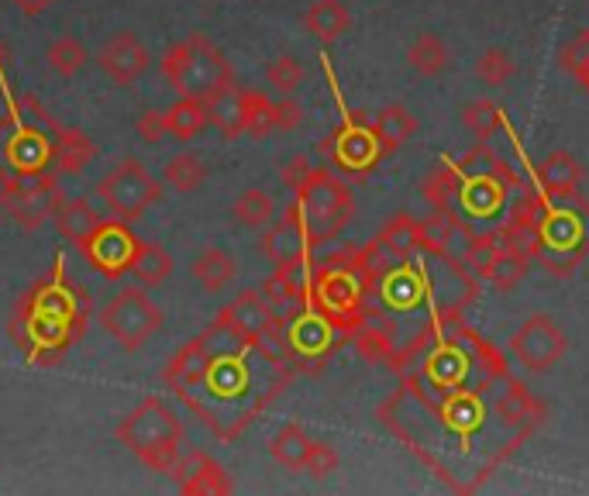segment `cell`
<instances>
[{
    "label": "cell",
    "mask_w": 589,
    "mask_h": 496,
    "mask_svg": "<svg viewBox=\"0 0 589 496\" xmlns=\"http://www.w3.org/2000/svg\"><path fill=\"white\" fill-rule=\"evenodd\" d=\"M290 376L287 352L266 334L241 328L225 310L163 369L173 396L225 445L241 438V431L283 393Z\"/></svg>",
    "instance_id": "6da1fadb"
},
{
    "label": "cell",
    "mask_w": 589,
    "mask_h": 496,
    "mask_svg": "<svg viewBox=\"0 0 589 496\" xmlns=\"http://www.w3.org/2000/svg\"><path fill=\"white\" fill-rule=\"evenodd\" d=\"M90 321V297L66 272V266L55 262V269L31 287L11 321L14 345L35 365H59L76 341L86 334Z\"/></svg>",
    "instance_id": "7a4b0ae2"
},
{
    "label": "cell",
    "mask_w": 589,
    "mask_h": 496,
    "mask_svg": "<svg viewBox=\"0 0 589 496\" xmlns=\"http://www.w3.org/2000/svg\"><path fill=\"white\" fill-rule=\"evenodd\" d=\"M59 128L62 124L39 104L35 93H11L8 114L0 117V183L52 173Z\"/></svg>",
    "instance_id": "3957f363"
},
{
    "label": "cell",
    "mask_w": 589,
    "mask_h": 496,
    "mask_svg": "<svg viewBox=\"0 0 589 496\" xmlns=\"http://www.w3.org/2000/svg\"><path fill=\"white\" fill-rule=\"evenodd\" d=\"M114 438L128 448L152 473H173L183 452L186 427L163 396H145L138 407L114 427Z\"/></svg>",
    "instance_id": "277c9868"
},
{
    "label": "cell",
    "mask_w": 589,
    "mask_h": 496,
    "mask_svg": "<svg viewBox=\"0 0 589 496\" xmlns=\"http://www.w3.org/2000/svg\"><path fill=\"white\" fill-rule=\"evenodd\" d=\"M159 73L179 97H207L217 86L235 80V70L225 52L207 35H200V31L166 49V55L159 59Z\"/></svg>",
    "instance_id": "5b68a950"
},
{
    "label": "cell",
    "mask_w": 589,
    "mask_h": 496,
    "mask_svg": "<svg viewBox=\"0 0 589 496\" xmlns=\"http://www.w3.org/2000/svg\"><path fill=\"white\" fill-rule=\"evenodd\" d=\"M293 204L300 210L310 248L324 245L334 235L345 231V225L352 221V210H355L352 190L331 169H310V176L303 179Z\"/></svg>",
    "instance_id": "8992f818"
},
{
    "label": "cell",
    "mask_w": 589,
    "mask_h": 496,
    "mask_svg": "<svg viewBox=\"0 0 589 496\" xmlns=\"http://www.w3.org/2000/svg\"><path fill=\"white\" fill-rule=\"evenodd\" d=\"M166 314L145 287H124L101 307V328L117 341L124 352H138L163 331Z\"/></svg>",
    "instance_id": "52a82bcc"
},
{
    "label": "cell",
    "mask_w": 589,
    "mask_h": 496,
    "mask_svg": "<svg viewBox=\"0 0 589 496\" xmlns=\"http://www.w3.org/2000/svg\"><path fill=\"white\" fill-rule=\"evenodd\" d=\"M97 197L111 217H117L124 225H135L163 200V183L145 169V163L121 159L107 176H101Z\"/></svg>",
    "instance_id": "ba28073f"
},
{
    "label": "cell",
    "mask_w": 589,
    "mask_h": 496,
    "mask_svg": "<svg viewBox=\"0 0 589 496\" xmlns=\"http://www.w3.org/2000/svg\"><path fill=\"white\" fill-rule=\"evenodd\" d=\"M59 200H62V194H59L55 169L45 176L0 183V207H4L18 221V228H24V231H39L55 214Z\"/></svg>",
    "instance_id": "9c48e42d"
},
{
    "label": "cell",
    "mask_w": 589,
    "mask_h": 496,
    "mask_svg": "<svg viewBox=\"0 0 589 496\" xmlns=\"http://www.w3.org/2000/svg\"><path fill=\"white\" fill-rule=\"evenodd\" d=\"M510 349H514V355H517V362H520L524 369L548 372L558 359L566 355L569 341H566V331L555 324V318H548V314H531V318H527V321L514 331Z\"/></svg>",
    "instance_id": "30bf717a"
},
{
    "label": "cell",
    "mask_w": 589,
    "mask_h": 496,
    "mask_svg": "<svg viewBox=\"0 0 589 496\" xmlns=\"http://www.w3.org/2000/svg\"><path fill=\"white\" fill-rule=\"evenodd\" d=\"M321 152L345 173H369L383 159V148L376 142V132H372V121H362V117L345 121L334 135H328L321 142Z\"/></svg>",
    "instance_id": "8fae6325"
},
{
    "label": "cell",
    "mask_w": 589,
    "mask_h": 496,
    "mask_svg": "<svg viewBox=\"0 0 589 496\" xmlns=\"http://www.w3.org/2000/svg\"><path fill=\"white\" fill-rule=\"evenodd\" d=\"M135 245H138V238H135L132 225L111 217V221H101L97 228H93V235L80 245V252L97 272H104L107 279H117L128 272Z\"/></svg>",
    "instance_id": "7c38bea8"
},
{
    "label": "cell",
    "mask_w": 589,
    "mask_h": 496,
    "mask_svg": "<svg viewBox=\"0 0 589 496\" xmlns=\"http://www.w3.org/2000/svg\"><path fill=\"white\" fill-rule=\"evenodd\" d=\"M334 334L338 324L331 318H324L318 307H307L293 310V318L287 321L283 331V349L290 362H321L331 349H334Z\"/></svg>",
    "instance_id": "4fadbf2b"
},
{
    "label": "cell",
    "mask_w": 589,
    "mask_h": 496,
    "mask_svg": "<svg viewBox=\"0 0 589 496\" xmlns=\"http://www.w3.org/2000/svg\"><path fill=\"white\" fill-rule=\"evenodd\" d=\"M173 483L179 493L186 496H225L235 493V479L228 476V469L214 455L194 448V452H179L176 465H173Z\"/></svg>",
    "instance_id": "5bb4252c"
},
{
    "label": "cell",
    "mask_w": 589,
    "mask_h": 496,
    "mask_svg": "<svg viewBox=\"0 0 589 496\" xmlns=\"http://www.w3.org/2000/svg\"><path fill=\"white\" fill-rule=\"evenodd\" d=\"M97 66L104 70V76H111L114 83L128 86L135 80H142L152 70V52L148 45L135 35V31H117L114 39H107L97 52Z\"/></svg>",
    "instance_id": "9a60e30c"
},
{
    "label": "cell",
    "mask_w": 589,
    "mask_h": 496,
    "mask_svg": "<svg viewBox=\"0 0 589 496\" xmlns=\"http://www.w3.org/2000/svg\"><path fill=\"white\" fill-rule=\"evenodd\" d=\"M262 256L272 262V266H283V262H297V259H307L310 252V241H307V231H303V221H300V210L297 204L287 207V214L279 217V221L262 235L259 241Z\"/></svg>",
    "instance_id": "2e32d148"
},
{
    "label": "cell",
    "mask_w": 589,
    "mask_h": 496,
    "mask_svg": "<svg viewBox=\"0 0 589 496\" xmlns=\"http://www.w3.org/2000/svg\"><path fill=\"white\" fill-rule=\"evenodd\" d=\"M424 245V235H421V225L414 221V217L407 214H396L386 221V228L376 235V241H372V256H376L383 266L386 259L390 262H403V259H411L417 248Z\"/></svg>",
    "instance_id": "e0dca14e"
},
{
    "label": "cell",
    "mask_w": 589,
    "mask_h": 496,
    "mask_svg": "<svg viewBox=\"0 0 589 496\" xmlns=\"http://www.w3.org/2000/svg\"><path fill=\"white\" fill-rule=\"evenodd\" d=\"M207 104V114H210V124L217 132H221L228 142L241 138L245 135V124H241V86L231 80L225 86H217L214 93L204 97Z\"/></svg>",
    "instance_id": "ac0fdd59"
},
{
    "label": "cell",
    "mask_w": 589,
    "mask_h": 496,
    "mask_svg": "<svg viewBox=\"0 0 589 496\" xmlns=\"http://www.w3.org/2000/svg\"><path fill=\"white\" fill-rule=\"evenodd\" d=\"M52 217H55L59 235L66 238V241H73L76 248L93 235V228L104 221V217L93 210V204L86 197H62Z\"/></svg>",
    "instance_id": "d6986e66"
},
{
    "label": "cell",
    "mask_w": 589,
    "mask_h": 496,
    "mask_svg": "<svg viewBox=\"0 0 589 496\" xmlns=\"http://www.w3.org/2000/svg\"><path fill=\"white\" fill-rule=\"evenodd\" d=\"M303 24L318 42L331 45L352 28V14L345 8V0H314V4H310L307 14H303Z\"/></svg>",
    "instance_id": "ffe728a7"
},
{
    "label": "cell",
    "mask_w": 589,
    "mask_h": 496,
    "mask_svg": "<svg viewBox=\"0 0 589 496\" xmlns=\"http://www.w3.org/2000/svg\"><path fill=\"white\" fill-rule=\"evenodd\" d=\"M173 266H176V262H173V256L166 252V245H159V241H142V238H138L128 272L138 279V287L152 290V287H163V283H166V279L173 276Z\"/></svg>",
    "instance_id": "44dd1931"
},
{
    "label": "cell",
    "mask_w": 589,
    "mask_h": 496,
    "mask_svg": "<svg viewBox=\"0 0 589 496\" xmlns=\"http://www.w3.org/2000/svg\"><path fill=\"white\" fill-rule=\"evenodd\" d=\"M93 159H97V142L80 128H59V135H55V169L62 176L83 173Z\"/></svg>",
    "instance_id": "7402d4cb"
},
{
    "label": "cell",
    "mask_w": 589,
    "mask_h": 496,
    "mask_svg": "<svg viewBox=\"0 0 589 496\" xmlns=\"http://www.w3.org/2000/svg\"><path fill=\"white\" fill-rule=\"evenodd\" d=\"M372 132H376V142L383 148V155H390L393 148H400L403 142H411L417 132V117L403 107V104H390L376 114L372 121Z\"/></svg>",
    "instance_id": "603a6c76"
},
{
    "label": "cell",
    "mask_w": 589,
    "mask_h": 496,
    "mask_svg": "<svg viewBox=\"0 0 589 496\" xmlns=\"http://www.w3.org/2000/svg\"><path fill=\"white\" fill-rule=\"evenodd\" d=\"M235 272H238V266H235L231 252H225V248H217V245H207L194 262V279L207 293H221L235 279Z\"/></svg>",
    "instance_id": "cb8c5ba5"
},
{
    "label": "cell",
    "mask_w": 589,
    "mask_h": 496,
    "mask_svg": "<svg viewBox=\"0 0 589 496\" xmlns=\"http://www.w3.org/2000/svg\"><path fill=\"white\" fill-rule=\"evenodd\" d=\"M538 176H541V186L551 197H576L579 179H582V166L572 159L569 152H551L541 163Z\"/></svg>",
    "instance_id": "d4e9b609"
},
{
    "label": "cell",
    "mask_w": 589,
    "mask_h": 496,
    "mask_svg": "<svg viewBox=\"0 0 589 496\" xmlns=\"http://www.w3.org/2000/svg\"><path fill=\"white\" fill-rule=\"evenodd\" d=\"M166 128H169V135H176L183 142H190L200 132H207L210 128V114H207L204 97H179L166 111Z\"/></svg>",
    "instance_id": "484cf974"
},
{
    "label": "cell",
    "mask_w": 589,
    "mask_h": 496,
    "mask_svg": "<svg viewBox=\"0 0 589 496\" xmlns=\"http://www.w3.org/2000/svg\"><path fill=\"white\" fill-rule=\"evenodd\" d=\"M314 445V438L300 427V424H287L276 431V438L269 442V455L283 465L290 473H303V462H307V452Z\"/></svg>",
    "instance_id": "4316f807"
},
{
    "label": "cell",
    "mask_w": 589,
    "mask_h": 496,
    "mask_svg": "<svg viewBox=\"0 0 589 496\" xmlns=\"http://www.w3.org/2000/svg\"><path fill=\"white\" fill-rule=\"evenodd\" d=\"M486 279L496 287V290H514L520 279L527 276V256L514 245H504V248H493V256L486 259L483 266Z\"/></svg>",
    "instance_id": "83f0119b"
},
{
    "label": "cell",
    "mask_w": 589,
    "mask_h": 496,
    "mask_svg": "<svg viewBox=\"0 0 589 496\" xmlns=\"http://www.w3.org/2000/svg\"><path fill=\"white\" fill-rule=\"evenodd\" d=\"M241 124L245 135L252 138H266L269 132H276V101H269V93L241 86Z\"/></svg>",
    "instance_id": "f1b7e54d"
},
{
    "label": "cell",
    "mask_w": 589,
    "mask_h": 496,
    "mask_svg": "<svg viewBox=\"0 0 589 496\" xmlns=\"http://www.w3.org/2000/svg\"><path fill=\"white\" fill-rule=\"evenodd\" d=\"M407 62L421 73V76H442L448 66V45L442 35H434V31H421L414 39V45L407 49Z\"/></svg>",
    "instance_id": "f546056e"
},
{
    "label": "cell",
    "mask_w": 589,
    "mask_h": 496,
    "mask_svg": "<svg viewBox=\"0 0 589 496\" xmlns=\"http://www.w3.org/2000/svg\"><path fill=\"white\" fill-rule=\"evenodd\" d=\"M163 179L173 186L176 194H194V190H200L204 179H207V163L200 159V155H194V152H179V155H173V159L166 163Z\"/></svg>",
    "instance_id": "4dcf8cb0"
},
{
    "label": "cell",
    "mask_w": 589,
    "mask_h": 496,
    "mask_svg": "<svg viewBox=\"0 0 589 496\" xmlns=\"http://www.w3.org/2000/svg\"><path fill=\"white\" fill-rule=\"evenodd\" d=\"M272 197L266 190H241L231 204V217H235V225L238 228H248V231H256V228H266L272 221Z\"/></svg>",
    "instance_id": "1f68e13d"
},
{
    "label": "cell",
    "mask_w": 589,
    "mask_h": 496,
    "mask_svg": "<svg viewBox=\"0 0 589 496\" xmlns=\"http://www.w3.org/2000/svg\"><path fill=\"white\" fill-rule=\"evenodd\" d=\"M86 45L80 42V39H73V35H62V39H55L52 45H49V52H45V62H49V70L55 73V76H62V80H70V76H76L83 66H86Z\"/></svg>",
    "instance_id": "d6a6232c"
},
{
    "label": "cell",
    "mask_w": 589,
    "mask_h": 496,
    "mask_svg": "<svg viewBox=\"0 0 589 496\" xmlns=\"http://www.w3.org/2000/svg\"><path fill=\"white\" fill-rule=\"evenodd\" d=\"M496 414H500L507 424H531L538 421V403L531 400V393H527L520 383H510L507 393L496 400Z\"/></svg>",
    "instance_id": "836d02e7"
},
{
    "label": "cell",
    "mask_w": 589,
    "mask_h": 496,
    "mask_svg": "<svg viewBox=\"0 0 589 496\" xmlns=\"http://www.w3.org/2000/svg\"><path fill=\"white\" fill-rule=\"evenodd\" d=\"M421 279H417V272H411V269H396V272H390L386 279H383V300L390 303V307H396V310H407V307H414L417 300H421Z\"/></svg>",
    "instance_id": "e575fe53"
},
{
    "label": "cell",
    "mask_w": 589,
    "mask_h": 496,
    "mask_svg": "<svg viewBox=\"0 0 589 496\" xmlns=\"http://www.w3.org/2000/svg\"><path fill=\"white\" fill-rule=\"evenodd\" d=\"M462 124H465V128H469L479 142H486V138H493L496 132L504 128V114H500V107L489 104V101H473L469 107L462 111Z\"/></svg>",
    "instance_id": "d590c367"
},
{
    "label": "cell",
    "mask_w": 589,
    "mask_h": 496,
    "mask_svg": "<svg viewBox=\"0 0 589 496\" xmlns=\"http://www.w3.org/2000/svg\"><path fill=\"white\" fill-rule=\"evenodd\" d=\"M266 83L276 93H283V97H293V93L300 90V83H303V66L293 55H276L266 66Z\"/></svg>",
    "instance_id": "8d00e7d4"
},
{
    "label": "cell",
    "mask_w": 589,
    "mask_h": 496,
    "mask_svg": "<svg viewBox=\"0 0 589 496\" xmlns=\"http://www.w3.org/2000/svg\"><path fill=\"white\" fill-rule=\"evenodd\" d=\"M476 76H479L486 86H504V83L514 76V59H510L504 49H486V52L476 59Z\"/></svg>",
    "instance_id": "74e56055"
},
{
    "label": "cell",
    "mask_w": 589,
    "mask_h": 496,
    "mask_svg": "<svg viewBox=\"0 0 589 496\" xmlns=\"http://www.w3.org/2000/svg\"><path fill=\"white\" fill-rule=\"evenodd\" d=\"M455 176L448 173V169H434V173H427L424 176V183H421V194L434 204V210H448V204H452V197H455Z\"/></svg>",
    "instance_id": "f35d334b"
},
{
    "label": "cell",
    "mask_w": 589,
    "mask_h": 496,
    "mask_svg": "<svg viewBox=\"0 0 589 496\" xmlns=\"http://www.w3.org/2000/svg\"><path fill=\"white\" fill-rule=\"evenodd\" d=\"M562 70H569L589 90V31H579V35L562 49Z\"/></svg>",
    "instance_id": "ab89813d"
},
{
    "label": "cell",
    "mask_w": 589,
    "mask_h": 496,
    "mask_svg": "<svg viewBox=\"0 0 589 496\" xmlns=\"http://www.w3.org/2000/svg\"><path fill=\"white\" fill-rule=\"evenodd\" d=\"M303 473L310 479H328L331 473H338V452L324 442H314L307 452V462H303Z\"/></svg>",
    "instance_id": "60d3db41"
},
{
    "label": "cell",
    "mask_w": 589,
    "mask_h": 496,
    "mask_svg": "<svg viewBox=\"0 0 589 496\" xmlns=\"http://www.w3.org/2000/svg\"><path fill=\"white\" fill-rule=\"evenodd\" d=\"M135 135H138L145 145H159V142L169 135V128H166V111H155V107L142 111V114L135 117Z\"/></svg>",
    "instance_id": "b9f144b4"
},
{
    "label": "cell",
    "mask_w": 589,
    "mask_h": 496,
    "mask_svg": "<svg viewBox=\"0 0 589 496\" xmlns=\"http://www.w3.org/2000/svg\"><path fill=\"white\" fill-rule=\"evenodd\" d=\"M303 124V107L293 97L276 101V132H293Z\"/></svg>",
    "instance_id": "7bdbcfd3"
},
{
    "label": "cell",
    "mask_w": 589,
    "mask_h": 496,
    "mask_svg": "<svg viewBox=\"0 0 589 496\" xmlns=\"http://www.w3.org/2000/svg\"><path fill=\"white\" fill-rule=\"evenodd\" d=\"M310 169H314V166H310V159H307V155H293V159L283 166V183H287L290 190L297 194L300 186H303V179L310 176Z\"/></svg>",
    "instance_id": "ee69618b"
},
{
    "label": "cell",
    "mask_w": 589,
    "mask_h": 496,
    "mask_svg": "<svg viewBox=\"0 0 589 496\" xmlns=\"http://www.w3.org/2000/svg\"><path fill=\"white\" fill-rule=\"evenodd\" d=\"M11 4L24 14V18H39V14H45L55 0H11Z\"/></svg>",
    "instance_id": "f6af8a7d"
}]
</instances>
